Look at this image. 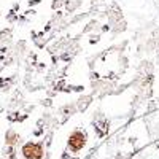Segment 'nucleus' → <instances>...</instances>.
Instances as JSON below:
<instances>
[{
    "label": "nucleus",
    "instance_id": "obj_1",
    "mask_svg": "<svg viewBox=\"0 0 159 159\" xmlns=\"http://www.w3.org/2000/svg\"><path fill=\"white\" fill-rule=\"evenodd\" d=\"M22 154L27 159H42L43 150L37 143H27V145H24V148H22Z\"/></svg>",
    "mask_w": 159,
    "mask_h": 159
},
{
    "label": "nucleus",
    "instance_id": "obj_2",
    "mask_svg": "<svg viewBox=\"0 0 159 159\" xmlns=\"http://www.w3.org/2000/svg\"><path fill=\"white\" fill-rule=\"evenodd\" d=\"M70 147L73 150H81L84 147V143H86V135L81 134V132H73V134L70 135Z\"/></svg>",
    "mask_w": 159,
    "mask_h": 159
}]
</instances>
